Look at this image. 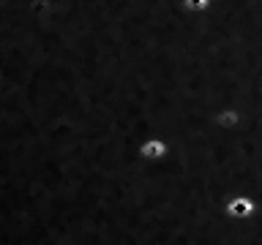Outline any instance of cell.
<instances>
[{
	"mask_svg": "<svg viewBox=\"0 0 262 245\" xmlns=\"http://www.w3.org/2000/svg\"><path fill=\"white\" fill-rule=\"evenodd\" d=\"M208 6L210 0H186V8H191V11H205Z\"/></svg>",
	"mask_w": 262,
	"mask_h": 245,
	"instance_id": "obj_3",
	"label": "cell"
},
{
	"mask_svg": "<svg viewBox=\"0 0 262 245\" xmlns=\"http://www.w3.org/2000/svg\"><path fill=\"white\" fill-rule=\"evenodd\" d=\"M227 210H229V215L243 218V215H249V212H251V202H249V199H232Z\"/></svg>",
	"mask_w": 262,
	"mask_h": 245,
	"instance_id": "obj_1",
	"label": "cell"
},
{
	"mask_svg": "<svg viewBox=\"0 0 262 245\" xmlns=\"http://www.w3.org/2000/svg\"><path fill=\"white\" fill-rule=\"evenodd\" d=\"M164 153H167L164 142H145L142 144V155H145V158H161Z\"/></svg>",
	"mask_w": 262,
	"mask_h": 245,
	"instance_id": "obj_2",
	"label": "cell"
}]
</instances>
